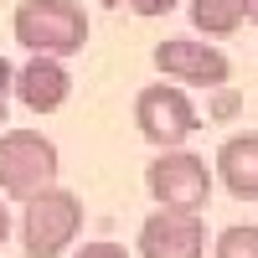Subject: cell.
I'll use <instances>...</instances> for the list:
<instances>
[{
	"instance_id": "6da1fadb",
	"label": "cell",
	"mask_w": 258,
	"mask_h": 258,
	"mask_svg": "<svg viewBox=\"0 0 258 258\" xmlns=\"http://www.w3.org/2000/svg\"><path fill=\"white\" fill-rule=\"evenodd\" d=\"M11 31L31 57H73L88 41V16L73 0H21Z\"/></svg>"
},
{
	"instance_id": "8992f818",
	"label": "cell",
	"mask_w": 258,
	"mask_h": 258,
	"mask_svg": "<svg viewBox=\"0 0 258 258\" xmlns=\"http://www.w3.org/2000/svg\"><path fill=\"white\" fill-rule=\"evenodd\" d=\"M140 258H202L207 253V227L202 212H150L140 227Z\"/></svg>"
},
{
	"instance_id": "30bf717a",
	"label": "cell",
	"mask_w": 258,
	"mask_h": 258,
	"mask_svg": "<svg viewBox=\"0 0 258 258\" xmlns=\"http://www.w3.org/2000/svg\"><path fill=\"white\" fill-rule=\"evenodd\" d=\"M248 21V0H191V26L207 36H232Z\"/></svg>"
},
{
	"instance_id": "52a82bcc",
	"label": "cell",
	"mask_w": 258,
	"mask_h": 258,
	"mask_svg": "<svg viewBox=\"0 0 258 258\" xmlns=\"http://www.w3.org/2000/svg\"><path fill=\"white\" fill-rule=\"evenodd\" d=\"M155 68L165 78H176V83H191V88H222V83L232 78V62L217 52V47H207V41H191V36H170L155 47Z\"/></svg>"
},
{
	"instance_id": "ba28073f",
	"label": "cell",
	"mask_w": 258,
	"mask_h": 258,
	"mask_svg": "<svg viewBox=\"0 0 258 258\" xmlns=\"http://www.w3.org/2000/svg\"><path fill=\"white\" fill-rule=\"evenodd\" d=\"M73 93V78L62 68V57H31L26 68L16 73V98L26 103L31 114H57Z\"/></svg>"
},
{
	"instance_id": "9a60e30c",
	"label": "cell",
	"mask_w": 258,
	"mask_h": 258,
	"mask_svg": "<svg viewBox=\"0 0 258 258\" xmlns=\"http://www.w3.org/2000/svg\"><path fill=\"white\" fill-rule=\"evenodd\" d=\"M6 238H11V207L0 202V248H6Z\"/></svg>"
},
{
	"instance_id": "5bb4252c",
	"label": "cell",
	"mask_w": 258,
	"mask_h": 258,
	"mask_svg": "<svg viewBox=\"0 0 258 258\" xmlns=\"http://www.w3.org/2000/svg\"><path fill=\"white\" fill-rule=\"evenodd\" d=\"M73 258H129V253H124L119 243H83Z\"/></svg>"
},
{
	"instance_id": "7a4b0ae2",
	"label": "cell",
	"mask_w": 258,
	"mask_h": 258,
	"mask_svg": "<svg viewBox=\"0 0 258 258\" xmlns=\"http://www.w3.org/2000/svg\"><path fill=\"white\" fill-rule=\"evenodd\" d=\"M57 181V145L36 129H6L0 135V191L16 202H36Z\"/></svg>"
},
{
	"instance_id": "5b68a950",
	"label": "cell",
	"mask_w": 258,
	"mask_h": 258,
	"mask_svg": "<svg viewBox=\"0 0 258 258\" xmlns=\"http://www.w3.org/2000/svg\"><path fill=\"white\" fill-rule=\"evenodd\" d=\"M78 227H83V202L73 191H62V186L41 191V197L26 202V212H21V243H26L31 258H57L78 238Z\"/></svg>"
},
{
	"instance_id": "2e32d148",
	"label": "cell",
	"mask_w": 258,
	"mask_h": 258,
	"mask_svg": "<svg viewBox=\"0 0 258 258\" xmlns=\"http://www.w3.org/2000/svg\"><path fill=\"white\" fill-rule=\"evenodd\" d=\"M248 21H258V0H248Z\"/></svg>"
},
{
	"instance_id": "7c38bea8",
	"label": "cell",
	"mask_w": 258,
	"mask_h": 258,
	"mask_svg": "<svg viewBox=\"0 0 258 258\" xmlns=\"http://www.w3.org/2000/svg\"><path fill=\"white\" fill-rule=\"evenodd\" d=\"M103 6H129V11H135V16H165V11H176L181 6V0H103Z\"/></svg>"
},
{
	"instance_id": "9c48e42d",
	"label": "cell",
	"mask_w": 258,
	"mask_h": 258,
	"mask_svg": "<svg viewBox=\"0 0 258 258\" xmlns=\"http://www.w3.org/2000/svg\"><path fill=\"white\" fill-rule=\"evenodd\" d=\"M217 176L238 202H258V135H232L217 150Z\"/></svg>"
},
{
	"instance_id": "277c9868",
	"label": "cell",
	"mask_w": 258,
	"mask_h": 258,
	"mask_svg": "<svg viewBox=\"0 0 258 258\" xmlns=\"http://www.w3.org/2000/svg\"><path fill=\"white\" fill-rule=\"evenodd\" d=\"M135 124H140V135H145L150 145H160V150H181V145L202 129L197 103H191L186 88H176V83H150V88H140V98H135Z\"/></svg>"
},
{
	"instance_id": "3957f363",
	"label": "cell",
	"mask_w": 258,
	"mask_h": 258,
	"mask_svg": "<svg viewBox=\"0 0 258 258\" xmlns=\"http://www.w3.org/2000/svg\"><path fill=\"white\" fill-rule=\"evenodd\" d=\"M145 186L165 212H202L212 197V170L191 150H160L145 170Z\"/></svg>"
},
{
	"instance_id": "8fae6325",
	"label": "cell",
	"mask_w": 258,
	"mask_h": 258,
	"mask_svg": "<svg viewBox=\"0 0 258 258\" xmlns=\"http://www.w3.org/2000/svg\"><path fill=\"white\" fill-rule=\"evenodd\" d=\"M212 258H258V227H227Z\"/></svg>"
},
{
	"instance_id": "4fadbf2b",
	"label": "cell",
	"mask_w": 258,
	"mask_h": 258,
	"mask_svg": "<svg viewBox=\"0 0 258 258\" xmlns=\"http://www.w3.org/2000/svg\"><path fill=\"white\" fill-rule=\"evenodd\" d=\"M11 93H16V68L0 57V129H6V109H11Z\"/></svg>"
}]
</instances>
